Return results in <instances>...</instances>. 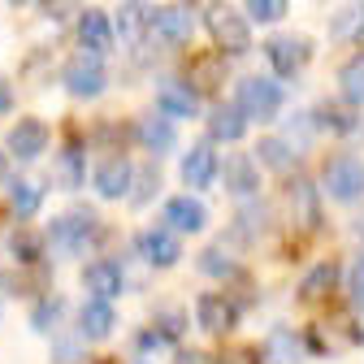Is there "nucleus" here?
<instances>
[{
  "mask_svg": "<svg viewBox=\"0 0 364 364\" xmlns=\"http://www.w3.org/2000/svg\"><path fill=\"white\" fill-rule=\"evenodd\" d=\"M134 364H152V360H134Z\"/></svg>",
  "mask_w": 364,
  "mask_h": 364,
  "instance_id": "obj_47",
  "label": "nucleus"
},
{
  "mask_svg": "<svg viewBox=\"0 0 364 364\" xmlns=\"http://www.w3.org/2000/svg\"><path fill=\"white\" fill-rule=\"evenodd\" d=\"M338 278H343V269L334 264V260H321V264H312L308 273H304V282H299V304H321L334 287H338Z\"/></svg>",
  "mask_w": 364,
  "mask_h": 364,
  "instance_id": "obj_28",
  "label": "nucleus"
},
{
  "mask_svg": "<svg viewBox=\"0 0 364 364\" xmlns=\"http://www.w3.org/2000/svg\"><path fill=\"white\" fill-rule=\"evenodd\" d=\"M278 134H282V139H287V144H291V148L304 156V152L316 144V134H321V130H316V117H312V109H299V113H291V117H287V126H282Z\"/></svg>",
  "mask_w": 364,
  "mask_h": 364,
  "instance_id": "obj_32",
  "label": "nucleus"
},
{
  "mask_svg": "<svg viewBox=\"0 0 364 364\" xmlns=\"http://www.w3.org/2000/svg\"><path fill=\"white\" fill-rule=\"evenodd\" d=\"M43 243H48L53 252L61 256H82L100 243V217L96 208H87V204H70L65 213H57L48 221V230H43Z\"/></svg>",
  "mask_w": 364,
  "mask_h": 364,
  "instance_id": "obj_1",
  "label": "nucleus"
},
{
  "mask_svg": "<svg viewBox=\"0 0 364 364\" xmlns=\"http://www.w3.org/2000/svg\"><path fill=\"white\" fill-rule=\"evenodd\" d=\"M355 235H360V239H364V217H360V221H355Z\"/></svg>",
  "mask_w": 364,
  "mask_h": 364,
  "instance_id": "obj_45",
  "label": "nucleus"
},
{
  "mask_svg": "<svg viewBox=\"0 0 364 364\" xmlns=\"http://www.w3.org/2000/svg\"><path fill=\"white\" fill-rule=\"evenodd\" d=\"M287 217H291V225L299 235L321 225V200H316V182L312 178H304V173L287 178Z\"/></svg>",
  "mask_w": 364,
  "mask_h": 364,
  "instance_id": "obj_10",
  "label": "nucleus"
},
{
  "mask_svg": "<svg viewBox=\"0 0 364 364\" xmlns=\"http://www.w3.org/2000/svg\"><path fill=\"white\" fill-rule=\"evenodd\" d=\"M43 247H48V243H43V235H26V230H18V235H9V252L18 256V264L22 269H43Z\"/></svg>",
  "mask_w": 364,
  "mask_h": 364,
  "instance_id": "obj_36",
  "label": "nucleus"
},
{
  "mask_svg": "<svg viewBox=\"0 0 364 364\" xmlns=\"http://www.w3.org/2000/svg\"><path fill=\"white\" fill-rule=\"evenodd\" d=\"M14 105H18V91H14V82H9L5 74H0V117H9Z\"/></svg>",
  "mask_w": 364,
  "mask_h": 364,
  "instance_id": "obj_42",
  "label": "nucleus"
},
{
  "mask_svg": "<svg viewBox=\"0 0 364 364\" xmlns=\"http://www.w3.org/2000/svg\"><path fill=\"white\" fill-rule=\"evenodd\" d=\"M9 208L18 221H31L43 208V182L39 178H14L9 182Z\"/></svg>",
  "mask_w": 364,
  "mask_h": 364,
  "instance_id": "obj_29",
  "label": "nucleus"
},
{
  "mask_svg": "<svg viewBox=\"0 0 364 364\" xmlns=\"http://www.w3.org/2000/svg\"><path fill=\"white\" fill-rule=\"evenodd\" d=\"M247 122H260L269 126L273 117H282L287 109V87L273 78V74H243L235 82V100H230Z\"/></svg>",
  "mask_w": 364,
  "mask_h": 364,
  "instance_id": "obj_2",
  "label": "nucleus"
},
{
  "mask_svg": "<svg viewBox=\"0 0 364 364\" xmlns=\"http://www.w3.org/2000/svg\"><path fill=\"white\" fill-rule=\"evenodd\" d=\"M347 291H351V304L364 312V252L355 256V264L347 269Z\"/></svg>",
  "mask_w": 364,
  "mask_h": 364,
  "instance_id": "obj_40",
  "label": "nucleus"
},
{
  "mask_svg": "<svg viewBox=\"0 0 364 364\" xmlns=\"http://www.w3.org/2000/svg\"><path fill=\"white\" fill-rule=\"evenodd\" d=\"M0 321H5V295H0Z\"/></svg>",
  "mask_w": 364,
  "mask_h": 364,
  "instance_id": "obj_46",
  "label": "nucleus"
},
{
  "mask_svg": "<svg viewBox=\"0 0 364 364\" xmlns=\"http://www.w3.org/2000/svg\"><path fill=\"white\" fill-rule=\"evenodd\" d=\"M152 200H161V165L156 161H139L130 169V191H126V204L139 213L148 208Z\"/></svg>",
  "mask_w": 364,
  "mask_h": 364,
  "instance_id": "obj_24",
  "label": "nucleus"
},
{
  "mask_svg": "<svg viewBox=\"0 0 364 364\" xmlns=\"http://www.w3.org/2000/svg\"><path fill=\"white\" fill-rule=\"evenodd\" d=\"M321 191L334 200V204H360L364 200V161L355 156H330L326 161V173H321Z\"/></svg>",
  "mask_w": 364,
  "mask_h": 364,
  "instance_id": "obj_7",
  "label": "nucleus"
},
{
  "mask_svg": "<svg viewBox=\"0 0 364 364\" xmlns=\"http://www.w3.org/2000/svg\"><path fill=\"white\" fill-rule=\"evenodd\" d=\"M269 230V204L256 196V200H239V213H235V230L230 235H247V239H260Z\"/></svg>",
  "mask_w": 364,
  "mask_h": 364,
  "instance_id": "obj_33",
  "label": "nucleus"
},
{
  "mask_svg": "<svg viewBox=\"0 0 364 364\" xmlns=\"http://www.w3.org/2000/svg\"><path fill=\"white\" fill-rule=\"evenodd\" d=\"M200 109H204V91L191 78H182V74H161L156 78V113L161 117L191 122V117H200Z\"/></svg>",
  "mask_w": 364,
  "mask_h": 364,
  "instance_id": "obj_6",
  "label": "nucleus"
},
{
  "mask_svg": "<svg viewBox=\"0 0 364 364\" xmlns=\"http://www.w3.org/2000/svg\"><path fill=\"white\" fill-rule=\"evenodd\" d=\"M312 39L308 35H295V31H278L264 39V61L273 70V78L278 82H295L308 65H312Z\"/></svg>",
  "mask_w": 364,
  "mask_h": 364,
  "instance_id": "obj_3",
  "label": "nucleus"
},
{
  "mask_svg": "<svg viewBox=\"0 0 364 364\" xmlns=\"http://www.w3.org/2000/svg\"><path fill=\"white\" fill-rule=\"evenodd\" d=\"M152 14H156V5H117V14H113V31L126 35L130 43H139V39H148Z\"/></svg>",
  "mask_w": 364,
  "mask_h": 364,
  "instance_id": "obj_30",
  "label": "nucleus"
},
{
  "mask_svg": "<svg viewBox=\"0 0 364 364\" xmlns=\"http://www.w3.org/2000/svg\"><path fill=\"white\" fill-rule=\"evenodd\" d=\"M178 178L187 182L191 191H208L213 182L221 178V156H217V148L208 144V139H200V144H191L187 152H182V165H178Z\"/></svg>",
  "mask_w": 364,
  "mask_h": 364,
  "instance_id": "obj_14",
  "label": "nucleus"
},
{
  "mask_svg": "<svg viewBox=\"0 0 364 364\" xmlns=\"http://www.w3.org/2000/svg\"><path fill=\"white\" fill-rule=\"evenodd\" d=\"M191 35H196V9L191 5H156L152 26H148V39L156 43L161 53L182 48Z\"/></svg>",
  "mask_w": 364,
  "mask_h": 364,
  "instance_id": "obj_8",
  "label": "nucleus"
},
{
  "mask_svg": "<svg viewBox=\"0 0 364 364\" xmlns=\"http://www.w3.org/2000/svg\"><path fill=\"white\" fill-rule=\"evenodd\" d=\"M204 31L217 43L221 57H243L252 48V26L235 5H208L204 9Z\"/></svg>",
  "mask_w": 364,
  "mask_h": 364,
  "instance_id": "obj_5",
  "label": "nucleus"
},
{
  "mask_svg": "<svg viewBox=\"0 0 364 364\" xmlns=\"http://www.w3.org/2000/svg\"><path fill=\"white\" fill-rule=\"evenodd\" d=\"M221 182H225V191H230L235 200H256L260 196V165H256V156H247V152L225 156L221 161Z\"/></svg>",
  "mask_w": 364,
  "mask_h": 364,
  "instance_id": "obj_17",
  "label": "nucleus"
},
{
  "mask_svg": "<svg viewBox=\"0 0 364 364\" xmlns=\"http://www.w3.org/2000/svg\"><path fill=\"white\" fill-rule=\"evenodd\" d=\"M5 182H14V165H9V152L0 148V187H5Z\"/></svg>",
  "mask_w": 364,
  "mask_h": 364,
  "instance_id": "obj_44",
  "label": "nucleus"
},
{
  "mask_svg": "<svg viewBox=\"0 0 364 364\" xmlns=\"http://www.w3.org/2000/svg\"><path fill=\"white\" fill-rule=\"evenodd\" d=\"M152 330L165 334L169 343H178L182 334H187V312H182V304H156V312H152Z\"/></svg>",
  "mask_w": 364,
  "mask_h": 364,
  "instance_id": "obj_35",
  "label": "nucleus"
},
{
  "mask_svg": "<svg viewBox=\"0 0 364 364\" xmlns=\"http://www.w3.org/2000/svg\"><path fill=\"white\" fill-rule=\"evenodd\" d=\"M57 182L65 191H78L82 182H87V144L78 139H65V148L57 152Z\"/></svg>",
  "mask_w": 364,
  "mask_h": 364,
  "instance_id": "obj_25",
  "label": "nucleus"
},
{
  "mask_svg": "<svg viewBox=\"0 0 364 364\" xmlns=\"http://www.w3.org/2000/svg\"><path fill=\"white\" fill-rule=\"evenodd\" d=\"M247 117L230 105V100H221L208 109V144H243V134H247Z\"/></svg>",
  "mask_w": 364,
  "mask_h": 364,
  "instance_id": "obj_22",
  "label": "nucleus"
},
{
  "mask_svg": "<svg viewBox=\"0 0 364 364\" xmlns=\"http://www.w3.org/2000/svg\"><path fill=\"white\" fill-rule=\"evenodd\" d=\"M65 316H70V299L65 295H39V299H31V330L43 334V338H57Z\"/></svg>",
  "mask_w": 364,
  "mask_h": 364,
  "instance_id": "obj_23",
  "label": "nucleus"
},
{
  "mask_svg": "<svg viewBox=\"0 0 364 364\" xmlns=\"http://www.w3.org/2000/svg\"><path fill=\"white\" fill-rule=\"evenodd\" d=\"M130 252L139 256L144 264H152V269H173L182 260V239L169 235L165 225H152V230H139L130 239Z\"/></svg>",
  "mask_w": 364,
  "mask_h": 364,
  "instance_id": "obj_11",
  "label": "nucleus"
},
{
  "mask_svg": "<svg viewBox=\"0 0 364 364\" xmlns=\"http://www.w3.org/2000/svg\"><path fill=\"white\" fill-rule=\"evenodd\" d=\"M82 360H87V343L82 338H70V334L53 338V364H82Z\"/></svg>",
  "mask_w": 364,
  "mask_h": 364,
  "instance_id": "obj_38",
  "label": "nucleus"
},
{
  "mask_svg": "<svg viewBox=\"0 0 364 364\" xmlns=\"http://www.w3.org/2000/svg\"><path fill=\"white\" fill-rule=\"evenodd\" d=\"M196 269L204 273V278H213V282H235L239 278V256L225 247V243H208L200 256H196Z\"/></svg>",
  "mask_w": 364,
  "mask_h": 364,
  "instance_id": "obj_26",
  "label": "nucleus"
},
{
  "mask_svg": "<svg viewBox=\"0 0 364 364\" xmlns=\"http://www.w3.org/2000/svg\"><path fill=\"white\" fill-rule=\"evenodd\" d=\"M74 35H78V48H82V53L105 57V53L113 48V39H117L113 14H105V9H82L78 22H74Z\"/></svg>",
  "mask_w": 364,
  "mask_h": 364,
  "instance_id": "obj_16",
  "label": "nucleus"
},
{
  "mask_svg": "<svg viewBox=\"0 0 364 364\" xmlns=\"http://www.w3.org/2000/svg\"><path fill=\"white\" fill-rule=\"evenodd\" d=\"M213 364H260V351H252V347H225Z\"/></svg>",
  "mask_w": 364,
  "mask_h": 364,
  "instance_id": "obj_41",
  "label": "nucleus"
},
{
  "mask_svg": "<svg viewBox=\"0 0 364 364\" xmlns=\"http://www.w3.org/2000/svg\"><path fill=\"white\" fill-rule=\"evenodd\" d=\"M48 139H53V130H48V122H43V117H22L9 130L5 152H9V161L31 165V161H39L43 152H48Z\"/></svg>",
  "mask_w": 364,
  "mask_h": 364,
  "instance_id": "obj_13",
  "label": "nucleus"
},
{
  "mask_svg": "<svg viewBox=\"0 0 364 364\" xmlns=\"http://www.w3.org/2000/svg\"><path fill=\"white\" fill-rule=\"evenodd\" d=\"M239 321H243V304H239V299L217 295V291L196 295V326H200L204 334L225 338V334H235V330H239Z\"/></svg>",
  "mask_w": 364,
  "mask_h": 364,
  "instance_id": "obj_9",
  "label": "nucleus"
},
{
  "mask_svg": "<svg viewBox=\"0 0 364 364\" xmlns=\"http://www.w3.org/2000/svg\"><path fill=\"white\" fill-rule=\"evenodd\" d=\"M126 269H122V260H113V256H100V260H91L87 269H82V291H87V299H105V304H113V299H122L126 295Z\"/></svg>",
  "mask_w": 364,
  "mask_h": 364,
  "instance_id": "obj_12",
  "label": "nucleus"
},
{
  "mask_svg": "<svg viewBox=\"0 0 364 364\" xmlns=\"http://www.w3.org/2000/svg\"><path fill=\"white\" fill-rule=\"evenodd\" d=\"M338 100L360 109L364 105V53H355L343 70H338Z\"/></svg>",
  "mask_w": 364,
  "mask_h": 364,
  "instance_id": "obj_34",
  "label": "nucleus"
},
{
  "mask_svg": "<svg viewBox=\"0 0 364 364\" xmlns=\"http://www.w3.org/2000/svg\"><path fill=\"white\" fill-rule=\"evenodd\" d=\"M264 355H269L273 364H299V355H304V338H299L291 326H273L269 338H264Z\"/></svg>",
  "mask_w": 364,
  "mask_h": 364,
  "instance_id": "obj_31",
  "label": "nucleus"
},
{
  "mask_svg": "<svg viewBox=\"0 0 364 364\" xmlns=\"http://www.w3.org/2000/svg\"><path fill=\"white\" fill-rule=\"evenodd\" d=\"M130 169H134V161H126V156H105L96 169L87 173V178H91V191H96L100 200H126V191H130Z\"/></svg>",
  "mask_w": 364,
  "mask_h": 364,
  "instance_id": "obj_18",
  "label": "nucleus"
},
{
  "mask_svg": "<svg viewBox=\"0 0 364 364\" xmlns=\"http://www.w3.org/2000/svg\"><path fill=\"white\" fill-rule=\"evenodd\" d=\"M130 134L139 139L152 156H169L173 148H178V130H173V122L169 117H161V113H148V117H139L130 126Z\"/></svg>",
  "mask_w": 364,
  "mask_h": 364,
  "instance_id": "obj_20",
  "label": "nucleus"
},
{
  "mask_svg": "<svg viewBox=\"0 0 364 364\" xmlns=\"http://www.w3.org/2000/svg\"><path fill=\"white\" fill-rule=\"evenodd\" d=\"M312 117H316V130L321 134H355L360 130V113L351 109V105H343V100H326V105H316L312 109Z\"/></svg>",
  "mask_w": 364,
  "mask_h": 364,
  "instance_id": "obj_27",
  "label": "nucleus"
},
{
  "mask_svg": "<svg viewBox=\"0 0 364 364\" xmlns=\"http://www.w3.org/2000/svg\"><path fill=\"white\" fill-rule=\"evenodd\" d=\"M161 221H165V230L169 235H200L204 225H208V208H204V200H196V196H169L165 204H161Z\"/></svg>",
  "mask_w": 364,
  "mask_h": 364,
  "instance_id": "obj_15",
  "label": "nucleus"
},
{
  "mask_svg": "<svg viewBox=\"0 0 364 364\" xmlns=\"http://www.w3.org/2000/svg\"><path fill=\"white\" fill-rule=\"evenodd\" d=\"M61 87L70 91L74 100H100L105 87H109V61L96 53H74L61 61Z\"/></svg>",
  "mask_w": 364,
  "mask_h": 364,
  "instance_id": "obj_4",
  "label": "nucleus"
},
{
  "mask_svg": "<svg viewBox=\"0 0 364 364\" xmlns=\"http://www.w3.org/2000/svg\"><path fill=\"white\" fill-rule=\"evenodd\" d=\"M173 364H213V355H204V351H196V347H178Z\"/></svg>",
  "mask_w": 364,
  "mask_h": 364,
  "instance_id": "obj_43",
  "label": "nucleus"
},
{
  "mask_svg": "<svg viewBox=\"0 0 364 364\" xmlns=\"http://www.w3.org/2000/svg\"><path fill=\"white\" fill-rule=\"evenodd\" d=\"M117 330V308L105 304V299H87L78 308V338L91 347V343H105L109 334Z\"/></svg>",
  "mask_w": 364,
  "mask_h": 364,
  "instance_id": "obj_19",
  "label": "nucleus"
},
{
  "mask_svg": "<svg viewBox=\"0 0 364 364\" xmlns=\"http://www.w3.org/2000/svg\"><path fill=\"white\" fill-rule=\"evenodd\" d=\"M252 156H256V165H264V169H273V173H282V178H295V173H299V161H304V156L282 139V134H264Z\"/></svg>",
  "mask_w": 364,
  "mask_h": 364,
  "instance_id": "obj_21",
  "label": "nucleus"
},
{
  "mask_svg": "<svg viewBox=\"0 0 364 364\" xmlns=\"http://www.w3.org/2000/svg\"><path fill=\"white\" fill-rule=\"evenodd\" d=\"M239 14L247 18V26H252V22H256V26H269V22H282V18L291 14V5H287V0H247Z\"/></svg>",
  "mask_w": 364,
  "mask_h": 364,
  "instance_id": "obj_37",
  "label": "nucleus"
},
{
  "mask_svg": "<svg viewBox=\"0 0 364 364\" xmlns=\"http://www.w3.org/2000/svg\"><path fill=\"white\" fill-rule=\"evenodd\" d=\"M130 347H134V355H156V351H169V338H165V334H156L152 326H144V330H134Z\"/></svg>",
  "mask_w": 364,
  "mask_h": 364,
  "instance_id": "obj_39",
  "label": "nucleus"
}]
</instances>
